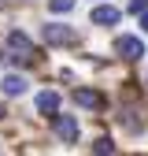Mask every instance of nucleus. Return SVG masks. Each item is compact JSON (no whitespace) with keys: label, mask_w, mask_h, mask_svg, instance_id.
Returning a JSON list of instances; mask_svg holds the SVG:
<instances>
[{"label":"nucleus","mask_w":148,"mask_h":156,"mask_svg":"<svg viewBox=\"0 0 148 156\" xmlns=\"http://www.w3.org/2000/svg\"><path fill=\"white\" fill-rule=\"evenodd\" d=\"M8 56L18 60V63H30V60H33V41H30L22 30H11V34H8Z\"/></svg>","instance_id":"f257e3e1"},{"label":"nucleus","mask_w":148,"mask_h":156,"mask_svg":"<svg viewBox=\"0 0 148 156\" xmlns=\"http://www.w3.org/2000/svg\"><path fill=\"white\" fill-rule=\"evenodd\" d=\"M45 45H78V30L74 26H63V23H48L41 30Z\"/></svg>","instance_id":"f03ea898"},{"label":"nucleus","mask_w":148,"mask_h":156,"mask_svg":"<svg viewBox=\"0 0 148 156\" xmlns=\"http://www.w3.org/2000/svg\"><path fill=\"white\" fill-rule=\"evenodd\" d=\"M115 52L122 56V60H141V56H144V41L133 37V34H122L119 41H115Z\"/></svg>","instance_id":"7ed1b4c3"},{"label":"nucleus","mask_w":148,"mask_h":156,"mask_svg":"<svg viewBox=\"0 0 148 156\" xmlns=\"http://www.w3.org/2000/svg\"><path fill=\"white\" fill-rule=\"evenodd\" d=\"M52 126H56V134H59L63 141H78V119H74V115H56L52 119Z\"/></svg>","instance_id":"20e7f679"},{"label":"nucleus","mask_w":148,"mask_h":156,"mask_svg":"<svg viewBox=\"0 0 148 156\" xmlns=\"http://www.w3.org/2000/svg\"><path fill=\"white\" fill-rule=\"evenodd\" d=\"M92 23H96V26H115L119 23V8H111V4L92 8Z\"/></svg>","instance_id":"39448f33"},{"label":"nucleus","mask_w":148,"mask_h":156,"mask_svg":"<svg viewBox=\"0 0 148 156\" xmlns=\"http://www.w3.org/2000/svg\"><path fill=\"white\" fill-rule=\"evenodd\" d=\"M74 101H78L82 108H92V112L104 108V97H100L96 89H78V93H74Z\"/></svg>","instance_id":"423d86ee"},{"label":"nucleus","mask_w":148,"mask_h":156,"mask_svg":"<svg viewBox=\"0 0 148 156\" xmlns=\"http://www.w3.org/2000/svg\"><path fill=\"white\" fill-rule=\"evenodd\" d=\"M37 112H45V115H56V112H59V93L45 89L41 97H37Z\"/></svg>","instance_id":"0eeeda50"},{"label":"nucleus","mask_w":148,"mask_h":156,"mask_svg":"<svg viewBox=\"0 0 148 156\" xmlns=\"http://www.w3.org/2000/svg\"><path fill=\"white\" fill-rule=\"evenodd\" d=\"M0 86H4L8 97H22V93H26V78H22V74H4Z\"/></svg>","instance_id":"6e6552de"},{"label":"nucleus","mask_w":148,"mask_h":156,"mask_svg":"<svg viewBox=\"0 0 148 156\" xmlns=\"http://www.w3.org/2000/svg\"><path fill=\"white\" fill-rule=\"evenodd\" d=\"M122 126L133 130V134H141V130H144V115H141V108H137V112L126 108V112H122Z\"/></svg>","instance_id":"1a4fd4ad"},{"label":"nucleus","mask_w":148,"mask_h":156,"mask_svg":"<svg viewBox=\"0 0 148 156\" xmlns=\"http://www.w3.org/2000/svg\"><path fill=\"white\" fill-rule=\"evenodd\" d=\"M92 152H115V145H111V138H96V145H92Z\"/></svg>","instance_id":"9d476101"},{"label":"nucleus","mask_w":148,"mask_h":156,"mask_svg":"<svg viewBox=\"0 0 148 156\" xmlns=\"http://www.w3.org/2000/svg\"><path fill=\"white\" fill-rule=\"evenodd\" d=\"M48 8L63 15V11H70V8H74V0H48Z\"/></svg>","instance_id":"9b49d317"},{"label":"nucleus","mask_w":148,"mask_h":156,"mask_svg":"<svg viewBox=\"0 0 148 156\" xmlns=\"http://www.w3.org/2000/svg\"><path fill=\"white\" fill-rule=\"evenodd\" d=\"M130 11H133V15H141V11H148V0H130Z\"/></svg>","instance_id":"f8f14e48"},{"label":"nucleus","mask_w":148,"mask_h":156,"mask_svg":"<svg viewBox=\"0 0 148 156\" xmlns=\"http://www.w3.org/2000/svg\"><path fill=\"white\" fill-rule=\"evenodd\" d=\"M141 26H144V30H148V11H141Z\"/></svg>","instance_id":"ddd939ff"},{"label":"nucleus","mask_w":148,"mask_h":156,"mask_svg":"<svg viewBox=\"0 0 148 156\" xmlns=\"http://www.w3.org/2000/svg\"><path fill=\"white\" fill-rule=\"evenodd\" d=\"M0 119H4V104H0Z\"/></svg>","instance_id":"4468645a"}]
</instances>
